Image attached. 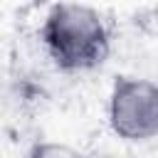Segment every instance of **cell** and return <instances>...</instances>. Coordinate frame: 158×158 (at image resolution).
<instances>
[{
  "label": "cell",
  "mask_w": 158,
  "mask_h": 158,
  "mask_svg": "<svg viewBox=\"0 0 158 158\" xmlns=\"http://www.w3.org/2000/svg\"><path fill=\"white\" fill-rule=\"evenodd\" d=\"M47 59L62 72H89L106 62L111 32L104 15L79 0L54 2L40 25Z\"/></svg>",
  "instance_id": "1"
},
{
  "label": "cell",
  "mask_w": 158,
  "mask_h": 158,
  "mask_svg": "<svg viewBox=\"0 0 158 158\" xmlns=\"http://www.w3.org/2000/svg\"><path fill=\"white\" fill-rule=\"evenodd\" d=\"M106 123L123 143L158 138V81L138 74L114 79L106 96Z\"/></svg>",
  "instance_id": "2"
},
{
  "label": "cell",
  "mask_w": 158,
  "mask_h": 158,
  "mask_svg": "<svg viewBox=\"0 0 158 158\" xmlns=\"http://www.w3.org/2000/svg\"><path fill=\"white\" fill-rule=\"evenodd\" d=\"M30 158H91V156L64 141H37L30 151Z\"/></svg>",
  "instance_id": "3"
}]
</instances>
